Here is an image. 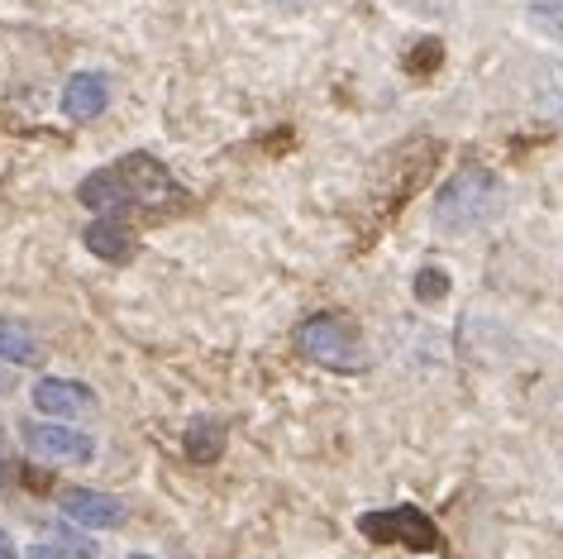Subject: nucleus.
Segmentation results:
<instances>
[{
  "instance_id": "a211bd4d",
  "label": "nucleus",
  "mask_w": 563,
  "mask_h": 559,
  "mask_svg": "<svg viewBox=\"0 0 563 559\" xmlns=\"http://www.w3.org/2000/svg\"><path fill=\"white\" fill-rule=\"evenodd\" d=\"M0 559H20V550H15V540L5 536V526H0Z\"/></svg>"
},
{
  "instance_id": "39448f33",
  "label": "nucleus",
  "mask_w": 563,
  "mask_h": 559,
  "mask_svg": "<svg viewBox=\"0 0 563 559\" xmlns=\"http://www.w3.org/2000/svg\"><path fill=\"white\" fill-rule=\"evenodd\" d=\"M358 530L377 545H406V550H440V526L420 507H383L358 516Z\"/></svg>"
},
{
  "instance_id": "6e6552de",
  "label": "nucleus",
  "mask_w": 563,
  "mask_h": 559,
  "mask_svg": "<svg viewBox=\"0 0 563 559\" xmlns=\"http://www.w3.org/2000/svg\"><path fill=\"white\" fill-rule=\"evenodd\" d=\"M110 101H115V87H110V73H101V67H81V73L67 77V87H63V116L73 120V124H91V120H101Z\"/></svg>"
},
{
  "instance_id": "dca6fc26",
  "label": "nucleus",
  "mask_w": 563,
  "mask_h": 559,
  "mask_svg": "<svg viewBox=\"0 0 563 559\" xmlns=\"http://www.w3.org/2000/svg\"><path fill=\"white\" fill-rule=\"evenodd\" d=\"M30 559H73V555H67L63 545H34V550H30Z\"/></svg>"
},
{
  "instance_id": "6ab92c4d",
  "label": "nucleus",
  "mask_w": 563,
  "mask_h": 559,
  "mask_svg": "<svg viewBox=\"0 0 563 559\" xmlns=\"http://www.w3.org/2000/svg\"><path fill=\"white\" fill-rule=\"evenodd\" d=\"M5 464H10V445H5V436H0V479H5Z\"/></svg>"
},
{
  "instance_id": "2eb2a0df",
  "label": "nucleus",
  "mask_w": 563,
  "mask_h": 559,
  "mask_svg": "<svg viewBox=\"0 0 563 559\" xmlns=\"http://www.w3.org/2000/svg\"><path fill=\"white\" fill-rule=\"evenodd\" d=\"M416 292H420V302H430V297H440V292H449V277L434 273V268H426V273L416 277Z\"/></svg>"
},
{
  "instance_id": "7ed1b4c3",
  "label": "nucleus",
  "mask_w": 563,
  "mask_h": 559,
  "mask_svg": "<svg viewBox=\"0 0 563 559\" xmlns=\"http://www.w3.org/2000/svg\"><path fill=\"white\" fill-rule=\"evenodd\" d=\"M297 349L301 359H311L316 369L330 373H358L368 369V344H363V330L344 316H311L297 326Z\"/></svg>"
},
{
  "instance_id": "20e7f679",
  "label": "nucleus",
  "mask_w": 563,
  "mask_h": 559,
  "mask_svg": "<svg viewBox=\"0 0 563 559\" xmlns=\"http://www.w3.org/2000/svg\"><path fill=\"white\" fill-rule=\"evenodd\" d=\"M20 445L38 459V464H91L96 459V440L87 430H77L73 421H48V416L24 421Z\"/></svg>"
},
{
  "instance_id": "9b49d317",
  "label": "nucleus",
  "mask_w": 563,
  "mask_h": 559,
  "mask_svg": "<svg viewBox=\"0 0 563 559\" xmlns=\"http://www.w3.org/2000/svg\"><path fill=\"white\" fill-rule=\"evenodd\" d=\"M530 106H534V116H540V120H559L563 124V63L544 67V73L534 77Z\"/></svg>"
},
{
  "instance_id": "9d476101",
  "label": "nucleus",
  "mask_w": 563,
  "mask_h": 559,
  "mask_svg": "<svg viewBox=\"0 0 563 559\" xmlns=\"http://www.w3.org/2000/svg\"><path fill=\"white\" fill-rule=\"evenodd\" d=\"M0 363H10V369L44 363V340L24 316H0Z\"/></svg>"
},
{
  "instance_id": "f3484780",
  "label": "nucleus",
  "mask_w": 563,
  "mask_h": 559,
  "mask_svg": "<svg viewBox=\"0 0 563 559\" xmlns=\"http://www.w3.org/2000/svg\"><path fill=\"white\" fill-rule=\"evenodd\" d=\"M263 6L267 10H287V15H291V10H311L316 0H263Z\"/></svg>"
},
{
  "instance_id": "f257e3e1",
  "label": "nucleus",
  "mask_w": 563,
  "mask_h": 559,
  "mask_svg": "<svg viewBox=\"0 0 563 559\" xmlns=\"http://www.w3.org/2000/svg\"><path fill=\"white\" fill-rule=\"evenodd\" d=\"M77 201L91 216H163V211H181L187 206V187L153 158V153L134 149L124 158L96 167L77 182Z\"/></svg>"
},
{
  "instance_id": "423d86ee",
  "label": "nucleus",
  "mask_w": 563,
  "mask_h": 559,
  "mask_svg": "<svg viewBox=\"0 0 563 559\" xmlns=\"http://www.w3.org/2000/svg\"><path fill=\"white\" fill-rule=\"evenodd\" d=\"M58 512L81 530H120L130 522V507L115 493H101V487H63Z\"/></svg>"
},
{
  "instance_id": "412c9836",
  "label": "nucleus",
  "mask_w": 563,
  "mask_h": 559,
  "mask_svg": "<svg viewBox=\"0 0 563 559\" xmlns=\"http://www.w3.org/2000/svg\"><path fill=\"white\" fill-rule=\"evenodd\" d=\"M124 559H158V555H144V550H134V555H124Z\"/></svg>"
},
{
  "instance_id": "0eeeda50",
  "label": "nucleus",
  "mask_w": 563,
  "mask_h": 559,
  "mask_svg": "<svg viewBox=\"0 0 563 559\" xmlns=\"http://www.w3.org/2000/svg\"><path fill=\"white\" fill-rule=\"evenodd\" d=\"M30 402L38 416H48V421H77V416H87L96 407V393L81 379H63V373H44V379H34L30 387Z\"/></svg>"
},
{
  "instance_id": "f03ea898",
  "label": "nucleus",
  "mask_w": 563,
  "mask_h": 559,
  "mask_svg": "<svg viewBox=\"0 0 563 559\" xmlns=\"http://www.w3.org/2000/svg\"><path fill=\"white\" fill-rule=\"evenodd\" d=\"M506 211V182L483 163H463L454 177L434 191V226L444 234L487 230Z\"/></svg>"
},
{
  "instance_id": "ddd939ff",
  "label": "nucleus",
  "mask_w": 563,
  "mask_h": 559,
  "mask_svg": "<svg viewBox=\"0 0 563 559\" xmlns=\"http://www.w3.org/2000/svg\"><path fill=\"white\" fill-rule=\"evenodd\" d=\"M520 20H526V30H530V34L559 39V44H563V0H526Z\"/></svg>"
},
{
  "instance_id": "4468645a",
  "label": "nucleus",
  "mask_w": 563,
  "mask_h": 559,
  "mask_svg": "<svg viewBox=\"0 0 563 559\" xmlns=\"http://www.w3.org/2000/svg\"><path fill=\"white\" fill-rule=\"evenodd\" d=\"M397 10H406V15L416 20H444L449 10H459V0H391Z\"/></svg>"
},
{
  "instance_id": "1a4fd4ad",
  "label": "nucleus",
  "mask_w": 563,
  "mask_h": 559,
  "mask_svg": "<svg viewBox=\"0 0 563 559\" xmlns=\"http://www.w3.org/2000/svg\"><path fill=\"white\" fill-rule=\"evenodd\" d=\"M81 244L91 249V259H101V263H130L139 254V234L130 220H120V216H96L87 230H81Z\"/></svg>"
},
{
  "instance_id": "f8f14e48",
  "label": "nucleus",
  "mask_w": 563,
  "mask_h": 559,
  "mask_svg": "<svg viewBox=\"0 0 563 559\" xmlns=\"http://www.w3.org/2000/svg\"><path fill=\"white\" fill-rule=\"evenodd\" d=\"M220 450H224V426L216 416H196L187 426V454L196 464H206V459H220Z\"/></svg>"
},
{
  "instance_id": "aec40b11",
  "label": "nucleus",
  "mask_w": 563,
  "mask_h": 559,
  "mask_svg": "<svg viewBox=\"0 0 563 559\" xmlns=\"http://www.w3.org/2000/svg\"><path fill=\"white\" fill-rule=\"evenodd\" d=\"M10 393V379H5V369H0V397H5Z\"/></svg>"
}]
</instances>
